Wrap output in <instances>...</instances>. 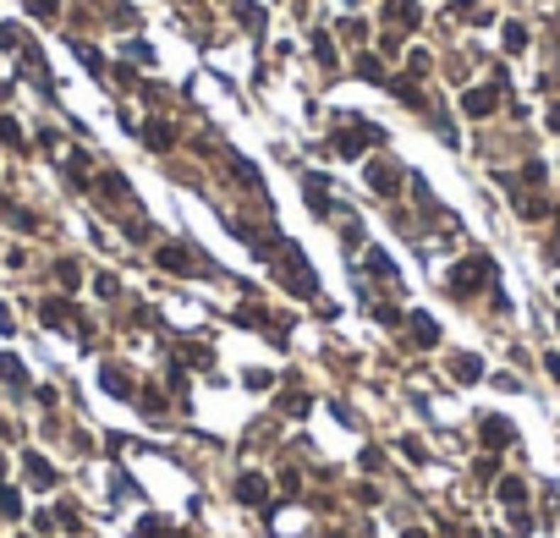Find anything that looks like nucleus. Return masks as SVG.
Returning a JSON list of instances; mask_svg holds the SVG:
<instances>
[{
	"mask_svg": "<svg viewBox=\"0 0 560 538\" xmlns=\"http://www.w3.org/2000/svg\"><path fill=\"white\" fill-rule=\"evenodd\" d=\"M478 439H483L489 451H505V445L517 439V429H511L505 417H483V429H478Z\"/></svg>",
	"mask_w": 560,
	"mask_h": 538,
	"instance_id": "obj_6",
	"label": "nucleus"
},
{
	"mask_svg": "<svg viewBox=\"0 0 560 538\" xmlns=\"http://www.w3.org/2000/svg\"><path fill=\"white\" fill-rule=\"evenodd\" d=\"M0 330H11V313H6V308H0Z\"/></svg>",
	"mask_w": 560,
	"mask_h": 538,
	"instance_id": "obj_30",
	"label": "nucleus"
},
{
	"mask_svg": "<svg viewBox=\"0 0 560 538\" xmlns=\"http://www.w3.org/2000/svg\"><path fill=\"white\" fill-rule=\"evenodd\" d=\"M407 324H412V346H434V341H439V324L429 319V313H412Z\"/></svg>",
	"mask_w": 560,
	"mask_h": 538,
	"instance_id": "obj_9",
	"label": "nucleus"
},
{
	"mask_svg": "<svg viewBox=\"0 0 560 538\" xmlns=\"http://www.w3.org/2000/svg\"><path fill=\"white\" fill-rule=\"evenodd\" d=\"M549 132H560V104H555V110H549Z\"/></svg>",
	"mask_w": 560,
	"mask_h": 538,
	"instance_id": "obj_29",
	"label": "nucleus"
},
{
	"mask_svg": "<svg viewBox=\"0 0 560 538\" xmlns=\"http://www.w3.org/2000/svg\"><path fill=\"white\" fill-rule=\"evenodd\" d=\"M451 373H456L461 385H473V379H483V363H478V357H456V363H451Z\"/></svg>",
	"mask_w": 560,
	"mask_h": 538,
	"instance_id": "obj_13",
	"label": "nucleus"
},
{
	"mask_svg": "<svg viewBox=\"0 0 560 538\" xmlns=\"http://www.w3.org/2000/svg\"><path fill=\"white\" fill-rule=\"evenodd\" d=\"M17 44H22V33L11 28V22H0V50H17Z\"/></svg>",
	"mask_w": 560,
	"mask_h": 538,
	"instance_id": "obj_24",
	"label": "nucleus"
},
{
	"mask_svg": "<svg viewBox=\"0 0 560 538\" xmlns=\"http://www.w3.org/2000/svg\"><path fill=\"white\" fill-rule=\"evenodd\" d=\"M357 77L363 83H385V66L373 61V55H357Z\"/></svg>",
	"mask_w": 560,
	"mask_h": 538,
	"instance_id": "obj_16",
	"label": "nucleus"
},
{
	"mask_svg": "<svg viewBox=\"0 0 560 538\" xmlns=\"http://www.w3.org/2000/svg\"><path fill=\"white\" fill-rule=\"evenodd\" d=\"M99 379H104V390H110V395H132V379H126L121 368H104Z\"/></svg>",
	"mask_w": 560,
	"mask_h": 538,
	"instance_id": "obj_14",
	"label": "nucleus"
},
{
	"mask_svg": "<svg viewBox=\"0 0 560 538\" xmlns=\"http://www.w3.org/2000/svg\"><path fill=\"white\" fill-rule=\"evenodd\" d=\"M280 280H286V291H297V297H319V280H313V269L297 258L291 248H280Z\"/></svg>",
	"mask_w": 560,
	"mask_h": 538,
	"instance_id": "obj_3",
	"label": "nucleus"
},
{
	"mask_svg": "<svg viewBox=\"0 0 560 538\" xmlns=\"http://www.w3.org/2000/svg\"><path fill=\"white\" fill-rule=\"evenodd\" d=\"M308 204H313V214H330V187H324V176H308Z\"/></svg>",
	"mask_w": 560,
	"mask_h": 538,
	"instance_id": "obj_10",
	"label": "nucleus"
},
{
	"mask_svg": "<svg viewBox=\"0 0 560 538\" xmlns=\"http://www.w3.org/2000/svg\"><path fill=\"white\" fill-rule=\"evenodd\" d=\"M28 483H39V489H50V483H55V467H50L44 456H28Z\"/></svg>",
	"mask_w": 560,
	"mask_h": 538,
	"instance_id": "obj_11",
	"label": "nucleus"
},
{
	"mask_svg": "<svg viewBox=\"0 0 560 538\" xmlns=\"http://www.w3.org/2000/svg\"><path fill=\"white\" fill-rule=\"evenodd\" d=\"M0 379H6V385H17V390L28 385V373H22V363H17V357H0Z\"/></svg>",
	"mask_w": 560,
	"mask_h": 538,
	"instance_id": "obj_17",
	"label": "nucleus"
},
{
	"mask_svg": "<svg viewBox=\"0 0 560 538\" xmlns=\"http://www.w3.org/2000/svg\"><path fill=\"white\" fill-rule=\"evenodd\" d=\"M390 17L401 22V28H412V22H417V6H412V0H395V6H390Z\"/></svg>",
	"mask_w": 560,
	"mask_h": 538,
	"instance_id": "obj_19",
	"label": "nucleus"
},
{
	"mask_svg": "<svg viewBox=\"0 0 560 538\" xmlns=\"http://www.w3.org/2000/svg\"><path fill=\"white\" fill-rule=\"evenodd\" d=\"M379 138H385V132H379L373 121H352V126L335 132V154H341V160H357V154H363L368 143H379Z\"/></svg>",
	"mask_w": 560,
	"mask_h": 538,
	"instance_id": "obj_2",
	"label": "nucleus"
},
{
	"mask_svg": "<svg viewBox=\"0 0 560 538\" xmlns=\"http://www.w3.org/2000/svg\"><path fill=\"white\" fill-rule=\"evenodd\" d=\"M0 473H6V456H0Z\"/></svg>",
	"mask_w": 560,
	"mask_h": 538,
	"instance_id": "obj_33",
	"label": "nucleus"
},
{
	"mask_svg": "<svg viewBox=\"0 0 560 538\" xmlns=\"http://www.w3.org/2000/svg\"><path fill=\"white\" fill-rule=\"evenodd\" d=\"M0 138H6V143H11V148L22 143V132H17V121H11V116H0Z\"/></svg>",
	"mask_w": 560,
	"mask_h": 538,
	"instance_id": "obj_25",
	"label": "nucleus"
},
{
	"mask_svg": "<svg viewBox=\"0 0 560 538\" xmlns=\"http://www.w3.org/2000/svg\"><path fill=\"white\" fill-rule=\"evenodd\" d=\"M489 280H495V264H489L483 253H478V258H467V264H456V269H451V291H456V297H467V291H483Z\"/></svg>",
	"mask_w": 560,
	"mask_h": 538,
	"instance_id": "obj_1",
	"label": "nucleus"
},
{
	"mask_svg": "<svg viewBox=\"0 0 560 538\" xmlns=\"http://www.w3.org/2000/svg\"><path fill=\"white\" fill-rule=\"evenodd\" d=\"M407 538H429V533H417V527H412V533H407Z\"/></svg>",
	"mask_w": 560,
	"mask_h": 538,
	"instance_id": "obj_32",
	"label": "nucleus"
},
{
	"mask_svg": "<svg viewBox=\"0 0 560 538\" xmlns=\"http://www.w3.org/2000/svg\"><path fill=\"white\" fill-rule=\"evenodd\" d=\"M522 214H527V220H544V214H549V204H544V198H522Z\"/></svg>",
	"mask_w": 560,
	"mask_h": 538,
	"instance_id": "obj_23",
	"label": "nucleus"
},
{
	"mask_svg": "<svg viewBox=\"0 0 560 538\" xmlns=\"http://www.w3.org/2000/svg\"><path fill=\"white\" fill-rule=\"evenodd\" d=\"M22 505H17V495H11V489H0V517H17Z\"/></svg>",
	"mask_w": 560,
	"mask_h": 538,
	"instance_id": "obj_28",
	"label": "nucleus"
},
{
	"mask_svg": "<svg viewBox=\"0 0 560 538\" xmlns=\"http://www.w3.org/2000/svg\"><path fill=\"white\" fill-rule=\"evenodd\" d=\"M395 182H401V170H395V165H385V160H373V165H368V187H373V192H395Z\"/></svg>",
	"mask_w": 560,
	"mask_h": 538,
	"instance_id": "obj_8",
	"label": "nucleus"
},
{
	"mask_svg": "<svg viewBox=\"0 0 560 538\" xmlns=\"http://www.w3.org/2000/svg\"><path fill=\"white\" fill-rule=\"evenodd\" d=\"M154 258H160V269H170V275H198V258H192V248H182V242H165Z\"/></svg>",
	"mask_w": 560,
	"mask_h": 538,
	"instance_id": "obj_4",
	"label": "nucleus"
},
{
	"mask_svg": "<svg viewBox=\"0 0 560 538\" xmlns=\"http://www.w3.org/2000/svg\"><path fill=\"white\" fill-rule=\"evenodd\" d=\"M236 500H242V505H264V511H270V483H264L258 473H242V478H236Z\"/></svg>",
	"mask_w": 560,
	"mask_h": 538,
	"instance_id": "obj_5",
	"label": "nucleus"
},
{
	"mask_svg": "<svg viewBox=\"0 0 560 538\" xmlns=\"http://www.w3.org/2000/svg\"><path fill=\"white\" fill-rule=\"evenodd\" d=\"M495 104H500V88H467V94H461V110H467V116H489Z\"/></svg>",
	"mask_w": 560,
	"mask_h": 538,
	"instance_id": "obj_7",
	"label": "nucleus"
},
{
	"mask_svg": "<svg viewBox=\"0 0 560 538\" xmlns=\"http://www.w3.org/2000/svg\"><path fill=\"white\" fill-rule=\"evenodd\" d=\"M505 50H527V28L522 22H505Z\"/></svg>",
	"mask_w": 560,
	"mask_h": 538,
	"instance_id": "obj_20",
	"label": "nucleus"
},
{
	"mask_svg": "<svg viewBox=\"0 0 560 538\" xmlns=\"http://www.w3.org/2000/svg\"><path fill=\"white\" fill-rule=\"evenodd\" d=\"M313 55L324 66H335V44H330V33H313Z\"/></svg>",
	"mask_w": 560,
	"mask_h": 538,
	"instance_id": "obj_21",
	"label": "nucleus"
},
{
	"mask_svg": "<svg viewBox=\"0 0 560 538\" xmlns=\"http://www.w3.org/2000/svg\"><path fill=\"white\" fill-rule=\"evenodd\" d=\"M0 214H11V204H6V198H0Z\"/></svg>",
	"mask_w": 560,
	"mask_h": 538,
	"instance_id": "obj_31",
	"label": "nucleus"
},
{
	"mask_svg": "<svg viewBox=\"0 0 560 538\" xmlns=\"http://www.w3.org/2000/svg\"><path fill=\"white\" fill-rule=\"evenodd\" d=\"M55 275H61V286H77V264H72V258H61V264H55Z\"/></svg>",
	"mask_w": 560,
	"mask_h": 538,
	"instance_id": "obj_26",
	"label": "nucleus"
},
{
	"mask_svg": "<svg viewBox=\"0 0 560 538\" xmlns=\"http://www.w3.org/2000/svg\"><path fill=\"white\" fill-rule=\"evenodd\" d=\"M143 138H148V148H170V138H176V132H170L165 121H148V126H143Z\"/></svg>",
	"mask_w": 560,
	"mask_h": 538,
	"instance_id": "obj_15",
	"label": "nucleus"
},
{
	"mask_svg": "<svg viewBox=\"0 0 560 538\" xmlns=\"http://www.w3.org/2000/svg\"><path fill=\"white\" fill-rule=\"evenodd\" d=\"M500 500H505L511 511H522V500H527V489H522V478H500Z\"/></svg>",
	"mask_w": 560,
	"mask_h": 538,
	"instance_id": "obj_12",
	"label": "nucleus"
},
{
	"mask_svg": "<svg viewBox=\"0 0 560 538\" xmlns=\"http://www.w3.org/2000/svg\"><path fill=\"white\" fill-rule=\"evenodd\" d=\"M138 538H170V527L160 517H143V522H138Z\"/></svg>",
	"mask_w": 560,
	"mask_h": 538,
	"instance_id": "obj_18",
	"label": "nucleus"
},
{
	"mask_svg": "<svg viewBox=\"0 0 560 538\" xmlns=\"http://www.w3.org/2000/svg\"><path fill=\"white\" fill-rule=\"evenodd\" d=\"M28 11H39V17H55V11H61V0H28Z\"/></svg>",
	"mask_w": 560,
	"mask_h": 538,
	"instance_id": "obj_27",
	"label": "nucleus"
},
{
	"mask_svg": "<svg viewBox=\"0 0 560 538\" xmlns=\"http://www.w3.org/2000/svg\"><path fill=\"white\" fill-rule=\"evenodd\" d=\"M44 319H50V324H66V319H72V308H66L61 297H50V302H44Z\"/></svg>",
	"mask_w": 560,
	"mask_h": 538,
	"instance_id": "obj_22",
	"label": "nucleus"
}]
</instances>
